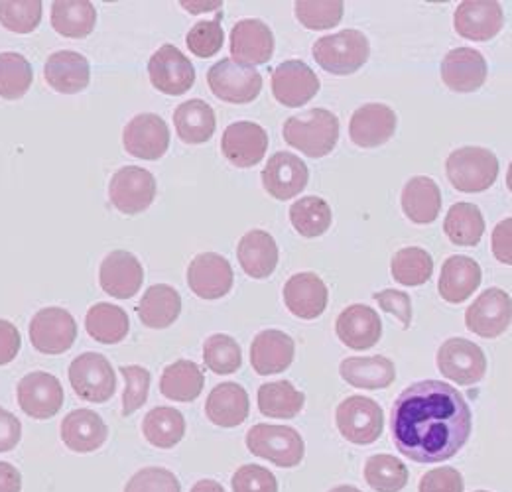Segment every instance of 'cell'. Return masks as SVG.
I'll return each instance as SVG.
<instances>
[{
	"instance_id": "obj_57",
	"label": "cell",
	"mask_w": 512,
	"mask_h": 492,
	"mask_svg": "<svg viewBox=\"0 0 512 492\" xmlns=\"http://www.w3.org/2000/svg\"><path fill=\"white\" fill-rule=\"evenodd\" d=\"M22 437V424L20 420L10 414L8 410L0 408V453L10 451L18 445Z\"/></svg>"
},
{
	"instance_id": "obj_40",
	"label": "cell",
	"mask_w": 512,
	"mask_h": 492,
	"mask_svg": "<svg viewBox=\"0 0 512 492\" xmlns=\"http://www.w3.org/2000/svg\"><path fill=\"white\" fill-rule=\"evenodd\" d=\"M203 370L192 361H176L166 367L160 378V392L174 402H193L203 390Z\"/></svg>"
},
{
	"instance_id": "obj_50",
	"label": "cell",
	"mask_w": 512,
	"mask_h": 492,
	"mask_svg": "<svg viewBox=\"0 0 512 492\" xmlns=\"http://www.w3.org/2000/svg\"><path fill=\"white\" fill-rule=\"evenodd\" d=\"M223 38L221 16H217L215 20H199L190 30L186 42L197 58H211L223 48Z\"/></svg>"
},
{
	"instance_id": "obj_29",
	"label": "cell",
	"mask_w": 512,
	"mask_h": 492,
	"mask_svg": "<svg viewBox=\"0 0 512 492\" xmlns=\"http://www.w3.org/2000/svg\"><path fill=\"white\" fill-rule=\"evenodd\" d=\"M481 266L469 256H449L442 266L438 290L448 304H461L481 286Z\"/></svg>"
},
{
	"instance_id": "obj_3",
	"label": "cell",
	"mask_w": 512,
	"mask_h": 492,
	"mask_svg": "<svg viewBox=\"0 0 512 492\" xmlns=\"http://www.w3.org/2000/svg\"><path fill=\"white\" fill-rule=\"evenodd\" d=\"M449 184L461 193H481L499 176L497 156L479 146H463L449 154L446 162Z\"/></svg>"
},
{
	"instance_id": "obj_44",
	"label": "cell",
	"mask_w": 512,
	"mask_h": 492,
	"mask_svg": "<svg viewBox=\"0 0 512 492\" xmlns=\"http://www.w3.org/2000/svg\"><path fill=\"white\" fill-rule=\"evenodd\" d=\"M331 217L333 215L327 201L316 195L302 197L290 207V221L294 229L306 239H316L323 235L331 227Z\"/></svg>"
},
{
	"instance_id": "obj_51",
	"label": "cell",
	"mask_w": 512,
	"mask_h": 492,
	"mask_svg": "<svg viewBox=\"0 0 512 492\" xmlns=\"http://www.w3.org/2000/svg\"><path fill=\"white\" fill-rule=\"evenodd\" d=\"M125 492H182L176 475L164 467H146L128 481Z\"/></svg>"
},
{
	"instance_id": "obj_22",
	"label": "cell",
	"mask_w": 512,
	"mask_h": 492,
	"mask_svg": "<svg viewBox=\"0 0 512 492\" xmlns=\"http://www.w3.org/2000/svg\"><path fill=\"white\" fill-rule=\"evenodd\" d=\"M99 282L109 296L117 300H128L136 296L138 290L142 288V282H144L142 264L127 250H115L107 254V258L103 260L99 270Z\"/></svg>"
},
{
	"instance_id": "obj_36",
	"label": "cell",
	"mask_w": 512,
	"mask_h": 492,
	"mask_svg": "<svg viewBox=\"0 0 512 492\" xmlns=\"http://www.w3.org/2000/svg\"><path fill=\"white\" fill-rule=\"evenodd\" d=\"M306 404V396L288 380L268 382L258 388V410L268 418H296Z\"/></svg>"
},
{
	"instance_id": "obj_45",
	"label": "cell",
	"mask_w": 512,
	"mask_h": 492,
	"mask_svg": "<svg viewBox=\"0 0 512 492\" xmlns=\"http://www.w3.org/2000/svg\"><path fill=\"white\" fill-rule=\"evenodd\" d=\"M365 481L377 492H400L408 483V469L392 455H373L365 463Z\"/></svg>"
},
{
	"instance_id": "obj_32",
	"label": "cell",
	"mask_w": 512,
	"mask_h": 492,
	"mask_svg": "<svg viewBox=\"0 0 512 492\" xmlns=\"http://www.w3.org/2000/svg\"><path fill=\"white\" fill-rule=\"evenodd\" d=\"M404 215L416 225H430L438 219L442 209L440 187L426 176H416L402 189Z\"/></svg>"
},
{
	"instance_id": "obj_33",
	"label": "cell",
	"mask_w": 512,
	"mask_h": 492,
	"mask_svg": "<svg viewBox=\"0 0 512 492\" xmlns=\"http://www.w3.org/2000/svg\"><path fill=\"white\" fill-rule=\"evenodd\" d=\"M182 311V298L178 290L168 284H156L148 288L138 304L136 313L140 321L150 329H166L170 327Z\"/></svg>"
},
{
	"instance_id": "obj_52",
	"label": "cell",
	"mask_w": 512,
	"mask_h": 492,
	"mask_svg": "<svg viewBox=\"0 0 512 492\" xmlns=\"http://www.w3.org/2000/svg\"><path fill=\"white\" fill-rule=\"evenodd\" d=\"M121 374L125 376V394H123V416L134 414L142 408L148 400L150 390V372L142 367H121Z\"/></svg>"
},
{
	"instance_id": "obj_55",
	"label": "cell",
	"mask_w": 512,
	"mask_h": 492,
	"mask_svg": "<svg viewBox=\"0 0 512 492\" xmlns=\"http://www.w3.org/2000/svg\"><path fill=\"white\" fill-rule=\"evenodd\" d=\"M375 300L379 302V306L386 311L396 315L402 321V327L408 329L412 323V302L410 296L406 292H398V290H384L375 294Z\"/></svg>"
},
{
	"instance_id": "obj_15",
	"label": "cell",
	"mask_w": 512,
	"mask_h": 492,
	"mask_svg": "<svg viewBox=\"0 0 512 492\" xmlns=\"http://www.w3.org/2000/svg\"><path fill=\"white\" fill-rule=\"evenodd\" d=\"M111 203L125 215L146 211L156 197L154 176L138 166L121 168L109 185Z\"/></svg>"
},
{
	"instance_id": "obj_49",
	"label": "cell",
	"mask_w": 512,
	"mask_h": 492,
	"mask_svg": "<svg viewBox=\"0 0 512 492\" xmlns=\"http://www.w3.org/2000/svg\"><path fill=\"white\" fill-rule=\"evenodd\" d=\"M42 20L40 0H4L0 2V24L16 34H30Z\"/></svg>"
},
{
	"instance_id": "obj_46",
	"label": "cell",
	"mask_w": 512,
	"mask_h": 492,
	"mask_svg": "<svg viewBox=\"0 0 512 492\" xmlns=\"http://www.w3.org/2000/svg\"><path fill=\"white\" fill-rule=\"evenodd\" d=\"M34 71L30 62L14 52L0 54V97L16 101L24 97L32 85Z\"/></svg>"
},
{
	"instance_id": "obj_23",
	"label": "cell",
	"mask_w": 512,
	"mask_h": 492,
	"mask_svg": "<svg viewBox=\"0 0 512 492\" xmlns=\"http://www.w3.org/2000/svg\"><path fill=\"white\" fill-rule=\"evenodd\" d=\"M231 54L233 62L245 67L270 62L274 54V36L268 24L256 18L237 22L231 32Z\"/></svg>"
},
{
	"instance_id": "obj_18",
	"label": "cell",
	"mask_w": 512,
	"mask_h": 492,
	"mask_svg": "<svg viewBox=\"0 0 512 492\" xmlns=\"http://www.w3.org/2000/svg\"><path fill=\"white\" fill-rule=\"evenodd\" d=\"M123 144L130 156L140 160H158L168 152L170 130L162 117L144 113L125 126Z\"/></svg>"
},
{
	"instance_id": "obj_41",
	"label": "cell",
	"mask_w": 512,
	"mask_h": 492,
	"mask_svg": "<svg viewBox=\"0 0 512 492\" xmlns=\"http://www.w3.org/2000/svg\"><path fill=\"white\" fill-rule=\"evenodd\" d=\"M128 327L127 311L113 304H95L85 317L87 333L103 345L121 343L128 335Z\"/></svg>"
},
{
	"instance_id": "obj_63",
	"label": "cell",
	"mask_w": 512,
	"mask_h": 492,
	"mask_svg": "<svg viewBox=\"0 0 512 492\" xmlns=\"http://www.w3.org/2000/svg\"><path fill=\"white\" fill-rule=\"evenodd\" d=\"M477 492H489V491H477Z\"/></svg>"
},
{
	"instance_id": "obj_59",
	"label": "cell",
	"mask_w": 512,
	"mask_h": 492,
	"mask_svg": "<svg viewBox=\"0 0 512 492\" xmlns=\"http://www.w3.org/2000/svg\"><path fill=\"white\" fill-rule=\"evenodd\" d=\"M22 491V477L18 469L10 463L0 461V492Z\"/></svg>"
},
{
	"instance_id": "obj_8",
	"label": "cell",
	"mask_w": 512,
	"mask_h": 492,
	"mask_svg": "<svg viewBox=\"0 0 512 492\" xmlns=\"http://www.w3.org/2000/svg\"><path fill=\"white\" fill-rule=\"evenodd\" d=\"M209 89L227 103L245 105L255 101L262 89V77L255 67H245L233 60L215 63L207 73Z\"/></svg>"
},
{
	"instance_id": "obj_35",
	"label": "cell",
	"mask_w": 512,
	"mask_h": 492,
	"mask_svg": "<svg viewBox=\"0 0 512 492\" xmlns=\"http://www.w3.org/2000/svg\"><path fill=\"white\" fill-rule=\"evenodd\" d=\"M339 372L351 386L367 390L388 388L396 378V369L386 357H349L341 363Z\"/></svg>"
},
{
	"instance_id": "obj_56",
	"label": "cell",
	"mask_w": 512,
	"mask_h": 492,
	"mask_svg": "<svg viewBox=\"0 0 512 492\" xmlns=\"http://www.w3.org/2000/svg\"><path fill=\"white\" fill-rule=\"evenodd\" d=\"M20 345H22V339L18 329L10 321L0 319V367L16 359Z\"/></svg>"
},
{
	"instance_id": "obj_54",
	"label": "cell",
	"mask_w": 512,
	"mask_h": 492,
	"mask_svg": "<svg viewBox=\"0 0 512 492\" xmlns=\"http://www.w3.org/2000/svg\"><path fill=\"white\" fill-rule=\"evenodd\" d=\"M418 492H463V477L453 467H440L422 477Z\"/></svg>"
},
{
	"instance_id": "obj_38",
	"label": "cell",
	"mask_w": 512,
	"mask_h": 492,
	"mask_svg": "<svg viewBox=\"0 0 512 492\" xmlns=\"http://www.w3.org/2000/svg\"><path fill=\"white\" fill-rule=\"evenodd\" d=\"M142 433L150 445L172 449L186 435V420L176 408L158 406L146 414L142 422Z\"/></svg>"
},
{
	"instance_id": "obj_21",
	"label": "cell",
	"mask_w": 512,
	"mask_h": 492,
	"mask_svg": "<svg viewBox=\"0 0 512 492\" xmlns=\"http://www.w3.org/2000/svg\"><path fill=\"white\" fill-rule=\"evenodd\" d=\"M337 337L353 351H367L381 341L383 323L379 313L369 306L355 304L341 311L335 323Z\"/></svg>"
},
{
	"instance_id": "obj_5",
	"label": "cell",
	"mask_w": 512,
	"mask_h": 492,
	"mask_svg": "<svg viewBox=\"0 0 512 492\" xmlns=\"http://www.w3.org/2000/svg\"><path fill=\"white\" fill-rule=\"evenodd\" d=\"M247 447L256 457L268 459L284 469L298 467L306 453L304 439L298 431L268 424H256L253 430H249Z\"/></svg>"
},
{
	"instance_id": "obj_16",
	"label": "cell",
	"mask_w": 512,
	"mask_h": 492,
	"mask_svg": "<svg viewBox=\"0 0 512 492\" xmlns=\"http://www.w3.org/2000/svg\"><path fill=\"white\" fill-rule=\"evenodd\" d=\"M505 24L503 6L495 0H465L457 6L453 26L461 38L487 42L495 38Z\"/></svg>"
},
{
	"instance_id": "obj_62",
	"label": "cell",
	"mask_w": 512,
	"mask_h": 492,
	"mask_svg": "<svg viewBox=\"0 0 512 492\" xmlns=\"http://www.w3.org/2000/svg\"><path fill=\"white\" fill-rule=\"evenodd\" d=\"M329 492H361L357 487H351V485H341V487H335Z\"/></svg>"
},
{
	"instance_id": "obj_34",
	"label": "cell",
	"mask_w": 512,
	"mask_h": 492,
	"mask_svg": "<svg viewBox=\"0 0 512 492\" xmlns=\"http://www.w3.org/2000/svg\"><path fill=\"white\" fill-rule=\"evenodd\" d=\"M237 256L251 278L262 280L276 270L278 246L266 231H251L239 241Z\"/></svg>"
},
{
	"instance_id": "obj_31",
	"label": "cell",
	"mask_w": 512,
	"mask_h": 492,
	"mask_svg": "<svg viewBox=\"0 0 512 492\" xmlns=\"http://www.w3.org/2000/svg\"><path fill=\"white\" fill-rule=\"evenodd\" d=\"M44 77L48 85L64 95L83 91L89 85L91 67L85 56L77 52H56L48 58L44 67Z\"/></svg>"
},
{
	"instance_id": "obj_60",
	"label": "cell",
	"mask_w": 512,
	"mask_h": 492,
	"mask_svg": "<svg viewBox=\"0 0 512 492\" xmlns=\"http://www.w3.org/2000/svg\"><path fill=\"white\" fill-rule=\"evenodd\" d=\"M223 2L215 0V2H182V6L190 12H203V10H217L221 8Z\"/></svg>"
},
{
	"instance_id": "obj_28",
	"label": "cell",
	"mask_w": 512,
	"mask_h": 492,
	"mask_svg": "<svg viewBox=\"0 0 512 492\" xmlns=\"http://www.w3.org/2000/svg\"><path fill=\"white\" fill-rule=\"evenodd\" d=\"M294 353L296 347L290 335L278 329H266L256 335L251 345V365L260 376L278 374L292 365Z\"/></svg>"
},
{
	"instance_id": "obj_42",
	"label": "cell",
	"mask_w": 512,
	"mask_h": 492,
	"mask_svg": "<svg viewBox=\"0 0 512 492\" xmlns=\"http://www.w3.org/2000/svg\"><path fill=\"white\" fill-rule=\"evenodd\" d=\"M444 231L453 245H477L485 233V219L481 209L471 203H455L446 215Z\"/></svg>"
},
{
	"instance_id": "obj_6",
	"label": "cell",
	"mask_w": 512,
	"mask_h": 492,
	"mask_svg": "<svg viewBox=\"0 0 512 492\" xmlns=\"http://www.w3.org/2000/svg\"><path fill=\"white\" fill-rule=\"evenodd\" d=\"M339 433L355 445L375 443L384 430L381 406L365 396H349L335 412Z\"/></svg>"
},
{
	"instance_id": "obj_13",
	"label": "cell",
	"mask_w": 512,
	"mask_h": 492,
	"mask_svg": "<svg viewBox=\"0 0 512 492\" xmlns=\"http://www.w3.org/2000/svg\"><path fill=\"white\" fill-rule=\"evenodd\" d=\"M511 296L505 290L491 288L483 292L465 311V325L483 339L503 335L511 325Z\"/></svg>"
},
{
	"instance_id": "obj_19",
	"label": "cell",
	"mask_w": 512,
	"mask_h": 492,
	"mask_svg": "<svg viewBox=\"0 0 512 492\" xmlns=\"http://www.w3.org/2000/svg\"><path fill=\"white\" fill-rule=\"evenodd\" d=\"M221 150L233 166L253 168L268 150V134L260 124L249 121L229 124L223 132Z\"/></svg>"
},
{
	"instance_id": "obj_1",
	"label": "cell",
	"mask_w": 512,
	"mask_h": 492,
	"mask_svg": "<svg viewBox=\"0 0 512 492\" xmlns=\"http://www.w3.org/2000/svg\"><path fill=\"white\" fill-rule=\"evenodd\" d=\"M471 410L448 382L424 380L408 386L392 406V439L416 463L448 461L471 435Z\"/></svg>"
},
{
	"instance_id": "obj_61",
	"label": "cell",
	"mask_w": 512,
	"mask_h": 492,
	"mask_svg": "<svg viewBox=\"0 0 512 492\" xmlns=\"http://www.w3.org/2000/svg\"><path fill=\"white\" fill-rule=\"evenodd\" d=\"M192 492H225L223 487L217 483V481H211V479H205V481H199L193 485Z\"/></svg>"
},
{
	"instance_id": "obj_48",
	"label": "cell",
	"mask_w": 512,
	"mask_h": 492,
	"mask_svg": "<svg viewBox=\"0 0 512 492\" xmlns=\"http://www.w3.org/2000/svg\"><path fill=\"white\" fill-rule=\"evenodd\" d=\"M345 4L341 0H298L296 18L310 30L335 28L343 18Z\"/></svg>"
},
{
	"instance_id": "obj_11",
	"label": "cell",
	"mask_w": 512,
	"mask_h": 492,
	"mask_svg": "<svg viewBox=\"0 0 512 492\" xmlns=\"http://www.w3.org/2000/svg\"><path fill=\"white\" fill-rule=\"evenodd\" d=\"M438 369L451 382L471 386L485 376L487 359L481 347L473 341L453 337L438 351Z\"/></svg>"
},
{
	"instance_id": "obj_53",
	"label": "cell",
	"mask_w": 512,
	"mask_h": 492,
	"mask_svg": "<svg viewBox=\"0 0 512 492\" xmlns=\"http://www.w3.org/2000/svg\"><path fill=\"white\" fill-rule=\"evenodd\" d=\"M233 492H278L276 477L260 465H243L233 475Z\"/></svg>"
},
{
	"instance_id": "obj_7",
	"label": "cell",
	"mask_w": 512,
	"mask_h": 492,
	"mask_svg": "<svg viewBox=\"0 0 512 492\" xmlns=\"http://www.w3.org/2000/svg\"><path fill=\"white\" fill-rule=\"evenodd\" d=\"M69 382L79 398L95 404L107 402L117 390L115 370L99 353L79 355L69 367Z\"/></svg>"
},
{
	"instance_id": "obj_37",
	"label": "cell",
	"mask_w": 512,
	"mask_h": 492,
	"mask_svg": "<svg viewBox=\"0 0 512 492\" xmlns=\"http://www.w3.org/2000/svg\"><path fill=\"white\" fill-rule=\"evenodd\" d=\"M97 12L89 0H58L52 6V26L65 38H85L93 32Z\"/></svg>"
},
{
	"instance_id": "obj_12",
	"label": "cell",
	"mask_w": 512,
	"mask_h": 492,
	"mask_svg": "<svg viewBox=\"0 0 512 492\" xmlns=\"http://www.w3.org/2000/svg\"><path fill=\"white\" fill-rule=\"evenodd\" d=\"M320 91V79L308 63L300 60L280 63L272 71V93L278 103L298 109L312 101Z\"/></svg>"
},
{
	"instance_id": "obj_47",
	"label": "cell",
	"mask_w": 512,
	"mask_h": 492,
	"mask_svg": "<svg viewBox=\"0 0 512 492\" xmlns=\"http://www.w3.org/2000/svg\"><path fill=\"white\" fill-rule=\"evenodd\" d=\"M205 367L215 374H233L241 369L243 355L239 343L223 333L211 335L203 347Z\"/></svg>"
},
{
	"instance_id": "obj_20",
	"label": "cell",
	"mask_w": 512,
	"mask_h": 492,
	"mask_svg": "<svg viewBox=\"0 0 512 492\" xmlns=\"http://www.w3.org/2000/svg\"><path fill=\"white\" fill-rule=\"evenodd\" d=\"M308 166L290 152H276L262 170L264 189L280 201L292 199L308 185Z\"/></svg>"
},
{
	"instance_id": "obj_39",
	"label": "cell",
	"mask_w": 512,
	"mask_h": 492,
	"mask_svg": "<svg viewBox=\"0 0 512 492\" xmlns=\"http://www.w3.org/2000/svg\"><path fill=\"white\" fill-rule=\"evenodd\" d=\"M174 124L178 136L186 144H203L215 132V113L213 109L199 99L182 103L174 113Z\"/></svg>"
},
{
	"instance_id": "obj_17",
	"label": "cell",
	"mask_w": 512,
	"mask_h": 492,
	"mask_svg": "<svg viewBox=\"0 0 512 492\" xmlns=\"http://www.w3.org/2000/svg\"><path fill=\"white\" fill-rule=\"evenodd\" d=\"M233 268L229 260L217 252L197 254L188 268V284L201 300H219L233 288Z\"/></svg>"
},
{
	"instance_id": "obj_25",
	"label": "cell",
	"mask_w": 512,
	"mask_h": 492,
	"mask_svg": "<svg viewBox=\"0 0 512 492\" xmlns=\"http://www.w3.org/2000/svg\"><path fill=\"white\" fill-rule=\"evenodd\" d=\"M442 79L455 93H473L487 81V62L473 48H455L442 62Z\"/></svg>"
},
{
	"instance_id": "obj_10",
	"label": "cell",
	"mask_w": 512,
	"mask_h": 492,
	"mask_svg": "<svg viewBox=\"0 0 512 492\" xmlns=\"http://www.w3.org/2000/svg\"><path fill=\"white\" fill-rule=\"evenodd\" d=\"M77 337L73 315L62 308L40 309L30 321L32 347L44 355H62Z\"/></svg>"
},
{
	"instance_id": "obj_14",
	"label": "cell",
	"mask_w": 512,
	"mask_h": 492,
	"mask_svg": "<svg viewBox=\"0 0 512 492\" xmlns=\"http://www.w3.org/2000/svg\"><path fill=\"white\" fill-rule=\"evenodd\" d=\"M152 85L172 97L188 93L195 83L193 63L172 44H164L148 62Z\"/></svg>"
},
{
	"instance_id": "obj_24",
	"label": "cell",
	"mask_w": 512,
	"mask_h": 492,
	"mask_svg": "<svg viewBox=\"0 0 512 492\" xmlns=\"http://www.w3.org/2000/svg\"><path fill=\"white\" fill-rule=\"evenodd\" d=\"M396 115L383 103H371L357 109L349 123V136L361 148L383 146L394 136Z\"/></svg>"
},
{
	"instance_id": "obj_9",
	"label": "cell",
	"mask_w": 512,
	"mask_h": 492,
	"mask_svg": "<svg viewBox=\"0 0 512 492\" xmlns=\"http://www.w3.org/2000/svg\"><path fill=\"white\" fill-rule=\"evenodd\" d=\"M64 386L50 372H30L18 382V404L34 420L54 418L64 406Z\"/></svg>"
},
{
	"instance_id": "obj_30",
	"label": "cell",
	"mask_w": 512,
	"mask_h": 492,
	"mask_svg": "<svg viewBox=\"0 0 512 492\" xmlns=\"http://www.w3.org/2000/svg\"><path fill=\"white\" fill-rule=\"evenodd\" d=\"M109 435V428L93 410H73L62 422V439L71 451H97Z\"/></svg>"
},
{
	"instance_id": "obj_58",
	"label": "cell",
	"mask_w": 512,
	"mask_h": 492,
	"mask_svg": "<svg viewBox=\"0 0 512 492\" xmlns=\"http://www.w3.org/2000/svg\"><path fill=\"white\" fill-rule=\"evenodd\" d=\"M512 219H505L493 231V254L499 262L511 266L512 264Z\"/></svg>"
},
{
	"instance_id": "obj_43",
	"label": "cell",
	"mask_w": 512,
	"mask_h": 492,
	"mask_svg": "<svg viewBox=\"0 0 512 492\" xmlns=\"http://www.w3.org/2000/svg\"><path fill=\"white\" fill-rule=\"evenodd\" d=\"M434 260L420 246H408L398 250L390 262L392 278L402 286H422L432 278Z\"/></svg>"
},
{
	"instance_id": "obj_2",
	"label": "cell",
	"mask_w": 512,
	"mask_h": 492,
	"mask_svg": "<svg viewBox=\"0 0 512 492\" xmlns=\"http://www.w3.org/2000/svg\"><path fill=\"white\" fill-rule=\"evenodd\" d=\"M284 140L310 158L327 156L339 140V121L327 109H310L290 117L282 128Z\"/></svg>"
},
{
	"instance_id": "obj_27",
	"label": "cell",
	"mask_w": 512,
	"mask_h": 492,
	"mask_svg": "<svg viewBox=\"0 0 512 492\" xmlns=\"http://www.w3.org/2000/svg\"><path fill=\"white\" fill-rule=\"evenodd\" d=\"M327 286L314 272H300L284 286V304L300 319H316L327 308Z\"/></svg>"
},
{
	"instance_id": "obj_26",
	"label": "cell",
	"mask_w": 512,
	"mask_h": 492,
	"mask_svg": "<svg viewBox=\"0 0 512 492\" xmlns=\"http://www.w3.org/2000/svg\"><path fill=\"white\" fill-rule=\"evenodd\" d=\"M249 394L237 382H223L209 392L205 402L207 418L219 428H237L249 418Z\"/></svg>"
},
{
	"instance_id": "obj_4",
	"label": "cell",
	"mask_w": 512,
	"mask_h": 492,
	"mask_svg": "<svg viewBox=\"0 0 512 492\" xmlns=\"http://www.w3.org/2000/svg\"><path fill=\"white\" fill-rule=\"evenodd\" d=\"M314 60L333 75H351L359 71L371 56L369 40L359 30H341L323 36L314 44Z\"/></svg>"
}]
</instances>
